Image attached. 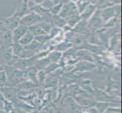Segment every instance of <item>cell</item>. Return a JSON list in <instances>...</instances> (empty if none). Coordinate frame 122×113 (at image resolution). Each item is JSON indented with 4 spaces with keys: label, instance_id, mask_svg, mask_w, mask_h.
I'll list each match as a JSON object with an SVG mask.
<instances>
[{
    "label": "cell",
    "instance_id": "1",
    "mask_svg": "<svg viewBox=\"0 0 122 113\" xmlns=\"http://www.w3.org/2000/svg\"><path fill=\"white\" fill-rule=\"evenodd\" d=\"M4 69H5L8 77V82L6 86L16 87L18 84L26 80L24 78L23 71L15 68L13 66L4 65Z\"/></svg>",
    "mask_w": 122,
    "mask_h": 113
},
{
    "label": "cell",
    "instance_id": "2",
    "mask_svg": "<svg viewBox=\"0 0 122 113\" xmlns=\"http://www.w3.org/2000/svg\"><path fill=\"white\" fill-rule=\"evenodd\" d=\"M72 98L74 99L75 101L78 103V105L81 106L83 109H89V108H93L97 102L91 94L86 92H83Z\"/></svg>",
    "mask_w": 122,
    "mask_h": 113
},
{
    "label": "cell",
    "instance_id": "3",
    "mask_svg": "<svg viewBox=\"0 0 122 113\" xmlns=\"http://www.w3.org/2000/svg\"><path fill=\"white\" fill-rule=\"evenodd\" d=\"M0 92L4 99L14 103L18 99V90L16 87L5 86L0 87Z\"/></svg>",
    "mask_w": 122,
    "mask_h": 113
},
{
    "label": "cell",
    "instance_id": "4",
    "mask_svg": "<svg viewBox=\"0 0 122 113\" xmlns=\"http://www.w3.org/2000/svg\"><path fill=\"white\" fill-rule=\"evenodd\" d=\"M103 24L104 22L101 18V10L96 9L93 15L89 20V22L87 23L88 28H89L90 31H96L97 29L102 27Z\"/></svg>",
    "mask_w": 122,
    "mask_h": 113
},
{
    "label": "cell",
    "instance_id": "5",
    "mask_svg": "<svg viewBox=\"0 0 122 113\" xmlns=\"http://www.w3.org/2000/svg\"><path fill=\"white\" fill-rule=\"evenodd\" d=\"M42 20H43V18H42L41 16L36 14L35 12L31 11L27 15H25L23 18H20V24L28 27L30 26H32V25L40 23Z\"/></svg>",
    "mask_w": 122,
    "mask_h": 113
},
{
    "label": "cell",
    "instance_id": "6",
    "mask_svg": "<svg viewBox=\"0 0 122 113\" xmlns=\"http://www.w3.org/2000/svg\"><path fill=\"white\" fill-rule=\"evenodd\" d=\"M77 12L78 11H77L76 3L70 1L65 4H63V6L61 9V11L58 14V16L64 19H66L72 14L77 13Z\"/></svg>",
    "mask_w": 122,
    "mask_h": 113
},
{
    "label": "cell",
    "instance_id": "7",
    "mask_svg": "<svg viewBox=\"0 0 122 113\" xmlns=\"http://www.w3.org/2000/svg\"><path fill=\"white\" fill-rule=\"evenodd\" d=\"M59 77L60 74L58 73L47 75V77H46V81L42 87L46 90H52L54 88H56L58 85H59Z\"/></svg>",
    "mask_w": 122,
    "mask_h": 113
},
{
    "label": "cell",
    "instance_id": "8",
    "mask_svg": "<svg viewBox=\"0 0 122 113\" xmlns=\"http://www.w3.org/2000/svg\"><path fill=\"white\" fill-rule=\"evenodd\" d=\"M96 68V65L94 63L86 61V60H81L77 61V63L75 64V68L74 69V72H90V71L94 70Z\"/></svg>",
    "mask_w": 122,
    "mask_h": 113
},
{
    "label": "cell",
    "instance_id": "9",
    "mask_svg": "<svg viewBox=\"0 0 122 113\" xmlns=\"http://www.w3.org/2000/svg\"><path fill=\"white\" fill-rule=\"evenodd\" d=\"M66 103L68 106V113H82L83 108L78 105V103L75 101L74 99L71 97H67L64 99L62 103ZM61 103V104H62Z\"/></svg>",
    "mask_w": 122,
    "mask_h": 113
},
{
    "label": "cell",
    "instance_id": "10",
    "mask_svg": "<svg viewBox=\"0 0 122 113\" xmlns=\"http://www.w3.org/2000/svg\"><path fill=\"white\" fill-rule=\"evenodd\" d=\"M20 18H18L17 16H15L14 14L12 16L8 17V18H5L4 20V25H5V28L8 30L13 31L15 29H16L18 27L20 26Z\"/></svg>",
    "mask_w": 122,
    "mask_h": 113
},
{
    "label": "cell",
    "instance_id": "11",
    "mask_svg": "<svg viewBox=\"0 0 122 113\" xmlns=\"http://www.w3.org/2000/svg\"><path fill=\"white\" fill-rule=\"evenodd\" d=\"M114 17H117L115 12V5L103 8V10H101V18H102L104 23Z\"/></svg>",
    "mask_w": 122,
    "mask_h": 113
},
{
    "label": "cell",
    "instance_id": "12",
    "mask_svg": "<svg viewBox=\"0 0 122 113\" xmlns=\"http://www.w3.org/2000/svg\"><path fill=\"white\" fill-rule=\"evenodd\" d=\"M39 86L36 83L33 82L29 80H24L22 82H20L16 86L17 89L18 91L20 90H30V91H34L36 88H37Z\"/></svg>",
    "mask_w": 122,
    "mask_h": 113
},
{
    "label": "cell",
    "instance_id": "13",
    "mask_svg": "<svg viewBox=\"0 0 122 113\" xmlns=\"http://www.w3.org/2000/svg\"><path fill=\"white\" fill-rule=\"evenodd\" d=\"M23 72L24 75V78L26 80L31 81L33 82H35L37 84L36 74H37V72H38V69H37L34 66H30V67L23 70Z\"/></svg>",
    "mask_w": 122,
    "mask_h": 113
},
{
    "label": "cell",
    "instance_id": "14",
    "mask_svg": "<svg viewBox=\"0 0 122 113\" xmlns=\"http://www.w3.org/2000/svg\"><path fill=\"white\" fill-rule=\"evenodd\" d=\"M28 30V27L20 25L16 29L12 31V36H13V42H18L19 40L23 37V36Z\"/></svg>",
    "mask_w": 122,
    "mask_h": 113
},
{
    "label": "cell",
    "instance_id": "15",
    "mask_svg": "<svg viewBox=\"0 0 122 113\" xmlns=\"http://www.w3.org/2000/svg\"><path fill=\"white\" fill-rule=\"evenodd\" d=\"M96 7L95 5H92V4H90L89 5H88L84 11L82 12L81 14H80L81 15V20H89L90 19L91 17L93 15V14L95 13V11H96Z\"/></svg>",
    "mask_w": 122,
    "mask_h": 113
},
{
    "label": "cell",
    "instance_id": "16",
    "mask_svg": "<svg viewBox=\"0 0 122 113\" xmlns=\"http://www.w3.org/2000/svg\"><path fill=\"white\" fill-rule=\"evenodd\" d=\"M30 12H31V11L30 9V7L28 5V3L21 2V5L17 8L14 14L18 17V18H21L24 16L29 14Z\"/></svg>",
    "mask_w": 122,
    "mask_h": 113
},
{
    "label": "cell",
    "instance_id": "17",
    "mask_svg": "<svg viewBox=\"0 0 122 113\" xmlns=\"http://www.w3.org/2000/svg\"><path fill=\"white\" fill-rule=\"evenodd\" d=\"M66 20V23L68 26H69L71 29L73 27H74L76 25L81 21V15L78 13H75L74 14H72L71 16L68 17V18L65 19Z\"/></svg>",
    "mask_w": 122,
    "mask_h": 113
},
{
    "label": "cell",
    "instance_id": "18",
    "mask_svg": "<svg viewBox=\"0 0 122 113\" xmlns=\"http://www.w3.org/2000/svg\"><path fill=\"white\" fill-rule=\"evenodd\" d=\"M73 45L70 41L65 40L64 41H61L58 44L56 45L54 48V51H56L61 53H64L65 51H66L67 50H68L69 48H72Z\"/></svg>",
    "mask_w": 122,
    "mask_h": 113
},
{
    "label": "cell",
    "instance_id": "19",
    "mask_svg": "<svg viewBox=\"0 0 122 113\" xmlns=\"http://www.w3.org/2000/svg\"><path fill=\"white\" fill-rule=\"evenodd\" d=\"M30 9L31 11L35 12L36 14L41 16L42 18L45 16L46 14L50 13V8H46L42 5H36L35 4L32 8H30Z\"/></svg>",
    "mask_w": 122,
    "mask_h": 113
},
{
    "label": "cell",
    "instance_id": "20",
    "mask_svg": "<svg viewBox=\"0 0 122 113\" xmlns=\"http://www.w3.org/2000/svg\"><path fill=\"white\" fill-rule=\"evenodd\" d=\"M33 40H34V36H33V34L30 31L27 30L26 33L23 36V37L19 40L18 43L20 45H21L22 46H24V47H25V46H27L28 45H30Z\"/></svg>",
    "mask_w": 122,
    "mask_h": 113
},
{
    "label": "cell",
    "instance_id": "21",
    "mask_svg": "<svg viewBox=\"0 0 122 113\" xmlns=\"http://www.w3.org/2000/svg\"><path fill=\"white\" fill-rule=\"evenodd\" d=\"M36 97L37 96L34 91H32L30 94L25 96V97H22V96L18 95V98L20 100H22V101H24V103H26L29 104V105L32 106L33 107H34V100Z\"/></svg>",
    "mask_w": 122,
    "mask_h": 113
},
{
    "label": "cell",
    "instance_id": "22",
    "mask_svg": "<svg viewBox=\"0 0 122 113\" xmlns=\"http://www.w3.org/2000/svg\"><path fill=\"white\" fill-rule=\"evenodd\" d=\"M11 48L12 53H13V55L17 57H20V56L21 55V54L24 51V47L21 45H20L18 42H13L11 45Z\"/></svg>",
    "mask_w": 122,
    "mask_h": 113
},
{
    "label": "cell",
    "instance_id": "23",
    "mask_svg": "<svg viewBox=\"0 0 122 113\" xmlns=\"http://www.w3.org/2000/svg\"><path fill=\"white\" fill-rule=\"evenodd\" d=\"M52 24L54 27L63 29L64 27L67 24L65 19L61 18L58 15H53L52 17Z\"/></svg>",
    "mask_w": 122,
    "mask_h": 113
},
{
    "label": "cell",
    "instance_id": "24",
    "mask_svg": "<svg viewBox=\"0 0 122 113\" xmlns=\"http://www.w3.org/2000/svg\"><path fill=\"white\" fill-rule=\"evenodd\" d=\"M28 30L30 31L33 36L36 37V36H38L40 35H45L46 33L43 31V30L42 29L38 24H34V25H32V26L28 27Z\"/></svg>",
    "mask_w": 122,
    "mask_h": 113
},
{
    "label": "cell",
    "instance_id": "25",
    "mask_svg": "<svg viewBox=\"0 0 122 113\" xmlns=\"http://www.w3.org/2000/svg\"><path fill=\"white\" fill-rule=\"evenodd\" d=\"M47 57L49 58L50 63H59L62 58V53L52 51V52H49Z\"/></svg>",
    "mask_w": 122,
    "mask_h": 113
},
{
    "label": "cell",
    "instance_id": "26",
    "mask_svg": "<svg viewBox=\"0 0 122 113\" xmlns=\"http://www.w3.org/2000/svg\"><path fill=\"white\" fill-rule=\"evenodd\" d=\"M111 103L109 102H96L94 108L99 113H106L108 107L111 106Z\"/></svg>",
    "mask_w": 122,
    "mask_h": 113
},
{
    "label": "cell",
    "instance_id": "27",
    "mask_svg": "<svg viewBox=\"0 0 122 113\" xmlns=\"http://www.w3.org/2000/svg\"><path fill=\"white\" fill-rule=\"evenodd\" d=\"M59 68H61V66L59 64V63H50L45 68L44 71L46 73V75H50L52 73H54L57 69H58Z\"/></svg>",
    "mask_w": 122,
    "mask_h": 113
},
{
    "label": "cell",
    "instance_id": "28",
    "mask_svg": "<svg viewBox=\"0 0 122 113\" xmlns=\"http://www.w3.org/2000/svg\"><path fill=\"white\" fill-rule=\"evenodd\" d=\"M46 77H47V75H46L44 70H38L36 74V81L39 87H43Z\"/></svg>",
    "mask_w": 122,
    "mask_h": 113
},
{
    "label": "cell",
    "instance_id": "29",
    "mask_svg": "<svg viewBox=\"0 0 122 113\" xmlns=\"http://www.w3.org/2000/svg\"><path fill=\"white\" fill-rule=\"evenodd\" d=\"M118 23H119L118 17H114V18H111L110 20H108L107 22L103 24L102 27L103 28H106V29H111L112 27H115Z\"/></svg>",
    "mask_w": 122,
    "mask_h": 113
},
{
    "label": "cell",
    "instance_id": "30",
    "mask_svg": "<svg viewBox=\"0 0 122 113\" xmlns=\"http://www.w3.org/2000/svg\"><path fill=\"white\" fill-rule=\"evenodd\" d=\"M37 24H38L39 26L43 29V31L46 33V34H49L50 30H51L52 28L54 27L51 23H49L48 21H46V20H42V21H40Z\"/></svg>",
    "mask_w": 122,
    "mask_h": 113
},
{
    "label": "cell",
    "instance_id": "31",
    "mask_svg": "<svg viewBox=\"0 0 122 113\" xmlns=\"http://www.w3.org/2000/svg\"><path fill=\"white\" fill-rule=\"evenodd\" d=\"M50 39H50V37H49V36L48 34L40 35V36L34 37V40L36 41L37 42L40 43V45H44V44H46Z\"/></svg>",
    "mask_w": 122,
    "mask_h": 113
},
{
    "label": "cell",
    "instance_id": "32",
    "mask_svg": "<svg viewBox=\"0 0 122 113\" xmlns=\"http://www.w3.org/2000/svg\"><path fill=\"white\" fill-rule=\"evenodd\" d=\"M8 82V77L5 69L0 71V87H5Z\"/></svg>",
    "mask_w": 122,
    "mask_h": 113
},
{
    "label": "cell",
    "instance_id": "33",
    "mask_svg": "<svg viewBox=\"0 0 122 113\" xmlns=\"http://www.w3.org/2000/svg\"><path fill=\"white\" fill-rule=\"evenodd\" d=\"M63 6V3L60 2L57 5H55L52 8H50V13L52 15H58L59 12L61 11V9Z\"/></svg>",
    "mask_w": 122,
    "mask_h": 113
},
{
    "label": "cell",
    "instance_id": "34",
    "mask_svg": "<svg viewBox=\"0 0 122 113\" xmlns=\"http://www.w3.org/2000/svg\"><path fill=\"white\" fill-rule=\"evenodd\" d=\"M117 35H118V34H115V36H113L110 41H109V47H110V49L115 48V46L117 45V43L118 42L119 39H117V37H118V36H117Z\"/></svg>",
    "mask_w": 122,
    "mask_h": 113
},
{
    "label": "cell",
    "instance_id": "35",
    "mask_svg": "<svg viewBox=\"0 0 122 113\" xmlns=\"http://www.w3.org/2000/svg\"><path fill=\"white\" fill-rule=\"evenodd\" d=\"M106 112L108 113H121V108L118 107H108Z\"/></svg>",
    "mask_w": 122,
    "mask_h": 113
},
{
    "label": "cell",
    "instance_id": "36",
    "mask_svg": "<svg viewBox=\"0 0 122 113\" xmlns=\"http://www.w3.org/2000/svg\"><path fill=\"white\" fill-rule=\"evenodd\" d=\"M113 5H120L121 4V0H108Z\"/></svg>",
    "mask_w": 122,
    "mask_h": 113
},
{
    "label": "cell",
    "instance_id": "37",
    "mask_svg": "<svg viewBox=\"0 0 122 113\" xmlns=\"http://www.w3.org/2000/svg\"><path fill=\"white\" fill-rule=\"evenodd\" d=\"M32 1L34 2L36 5H41V4L43 3L45 0H32Z\"/></svg>",
    "mask_w": 122,
    "mask_h": 113
},
{
    "label": "cell",
    "instance_id": "38",
    "mask_svg": "<svg viewBox=\"0 0 122 113\" xmlns=\"http://www.w3.org/2000/svg\"><path fill=\"white\" fill-rule=\"evenodd\" d=\"M87 110L90 112V113H99L94 107L93 108H89V109H87Z\"/></svg>",
    "mask_w": 122,
    "mask_h": 113
},
{
    "label": "cell",
    "instance_id": "39",
    "mask_svg": "<svg viewBox=\"0 0 122 113\" xmlns=\"http://www.w3.org/2000/svg\"><path fill=\"white\" fill-rule=\"evenodd\" d=\"M51 1L55 4V5H57V4H58L61 2V0H51Z\"/></svg>",
    "mask_w": 122,
    "mask_h": 113
},
{
    "label": "cell",
    "instance_id": "40",
    "mask_svg": "<svg viewBox=\"0 0 122 113\" xmlns=\"http://www.w3.org/2000/svg\"><path fill=\"white\" fill-rule=\"evenodd\" d=\"M98 0H90V3L92 4V5H96V3L97 2Z\"/></svg>",
    "mask_w": 122,
    "mask_h": 113
},
{
    "label": "cell",
    "instance_id": "41",
    "mask_svg": "<svg viewBox=\"0 0 122 113\" xmlns=\"http://www.w3.org/2000/svg\"><path fill=\"white\" fill-rule=\"evenodd\" d=\"M0 113H7L5 110H4V108L0 106Z\"/></svg>",
    "mask_w": 122,
    "mask_h": 113
},
{
    "label": "cell",
    "instance_id": "42",
    "mask_svg": "<svg viewBox=\"0 0 122 113\" xmlns=\"http://www.w3.org/2000/svg\"><path fill=\"white\" fill-rule=\"evenodd\" d=\"M71 0H61V2L63 3V4H65V3H67V2H70Z\"/></svg>",
    "mask_w": 122,
    "mask_h": 113
},
{
    "label": "cell",
    "instance_id": "43",
    "mask_svg": "<svg viewBox=\"0 0 122 113\" xmlns=\"http://www.w3.org/2000/svg\"><path fill=\"white\" fill-rule=\"evenodd\" d=\"M2 69H4V65L0 64V71L2 70Z\"/></svg>",
    "mask_w": 122,
    "mask_h": 113
},
{
    "label": "cell",
    "instance_id": "44",
    "mask_svg": "<svg viewBox=\"0 0 122 113\" xmlns=\"http://www.w3.org/2000/svg\"><path fill=\"white\" fill-rule=\"evenodd\" d=\"M29 0H22V2H24V3H28Z\"/></svg>",
    "mask_w": 122,
    "mask_h": 113
},
{
    "label": "cell",
    "instance_id": "45",
    "mask_svg": "<svg viewBox=\"0 0 122 113\" xmlns=\"http://www.w3.org/2000/svg\"><path fill=\"white\" fill-rule=\"evenodd\" d=\"M4 97H2V94H1V92H0V100H1L2 99H3Z\"/></svg>",
    "mask_w": 122,
    "mask_h": 113
}]
</instances>
